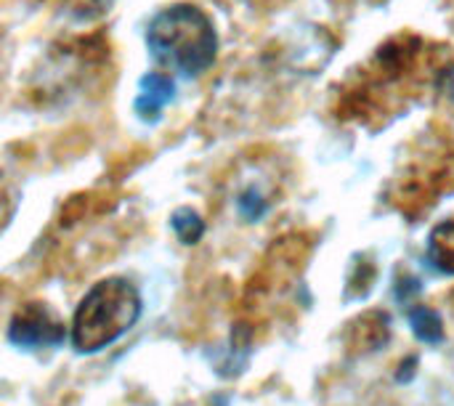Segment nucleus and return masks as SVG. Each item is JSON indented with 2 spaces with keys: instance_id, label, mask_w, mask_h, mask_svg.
<instances>
[{
  "instance_id": "1",
  "label": "nucleus",
  "mask_w": 454,
  "mask_h": 406,
  "mask_svg": "<svg viewBox=\"0 0 454 406\" xmlns=\"http://www.w3.org/2000/svg\"><path fill=\"white\" fill-rule=\"evenodd\" d=\"M146 45L160 64L186 77H197L213 66L218 35L202 8L192 3H176L162 8L149 21Z\"/></svg>"
},
{
  "instance_id": "2",
  "label": "nucleus",
  "mask_w": 454,
  "mask_h": 406,
  "mask_svg": "<svg viewBox=\"0 0 454 406\" xmlns=\"http://www.w3.org/2000/svg\"><path fill=\"white\" fill-rule=\"evenodd\" d=\"M141 316L138 290L120 277L96 282L80 301L72 319V346L77 354H96L120 340Z\"/></svg>"
},
{
  "instance_id": "3",
  "label": "nucleus",
  "mask_w": 454,
  "mask_h": 406,
  "mask_svg": "<svg viewBox=\"0 0 454 406\" xmlns=\"http://www.w3.org/2000/svg\"><path fill=\"white\" fill-rule=\"evenodd\" d=\"M64 335H67L64 322L45 303L21 306L8 324V340L24 351L56 348L64 343Z\"/></svg>"
},
{
  "instance_id": "4",
  "label": "nucleus",
  "mask_w": 454,
  "mask_h": 406,
  "mask_svg": "<svg viewBox=\"0 0 454 406\" xmlns=\"http://www.w3.org/2000/svg\"><path fill=\"white\" fill-rule=\"evenodd\" d=\"M173 93H176V82L168 74L152 72V74L141 77V93L136 98V114L144 122L160 120L162 109L173 101Z\"/></svg>"
},
{
  "instance_id": "5",
  "label": "nucleus",
  "mask_w": 454,
  "mask_h": 406,
  "mask_svg": "<svg viewBox=\"0 0 454 406\" xmlns=\"http://www.w3.org/2000/svg\"><path fill=\"white\" fill-rule=\"evenodd\" d=\"M428 261L436 271L454 277V221H444L431 231Z\"/></svg>"
},
{
  "instance_id": "6",
  "label": "nucleus",
  "mask_w": 454,
  "mask_h": 406,
  "mask_svg": "<svg viewBox=\"0 0 454 406\" xmlns=\"http://www.w3.org/2000/svg\"><path fill=\"white\" fill-rule=\"evenodd\" d=\"M410 324H412L415 338H418V340H423V343L436 346V343H442V340H444V324H442V316H439L434 308H428V306H418V308H412V311H410Z\"/></svg>"
},
{
  "instance_id": "7",
  "label": "nucleus",
  "mask_w": 454,
  "mask_h": 406,
  "mask_svg": "<svg viewBox=\"0 0 454 406\" xmlns=\"http://www.w3.org/2000/svg\"><path fill=\"white\" fill-rule=\"evenodd\" d=\"M170 226L176 231V237L184 242V245H197L205 234V221L200 218L197 210L192 207H178L173 215H170Z\"/></svg>"
},
{
  "instance_id": "8",
  "label": "nucleus",
  "mask_w": 454,
  "mask_h": 406,
  "mask_svg": "<svg viewBox=\"0 0 454 406\" xmlns=\"http://www.w3.org/2000/svg\"><path fill=\"white\" fill-rule=\"evenodd\" d=\"M237 207H239V215H242L245 221L255 223V221H261V218L266 215V210H269V199L263 197V191H261V189L250 186V189H245V191L239 194Z\"/></svg>"
},
{
  "instance_id": "9",
  "label": "nucleus",
  "mask_w": 454,
  "mask_h": 406,
  "mask_svg": "<svg viewBox=\"0 0 454 406\" xmlns=\"http://www.w3.org/2000/svg\"><path fill=\"white\" fill-rule=\"evenodd\" d=\"M436 90L454 104V64L439 69V74H436Z\"/></svg>"
}]
</instances>
